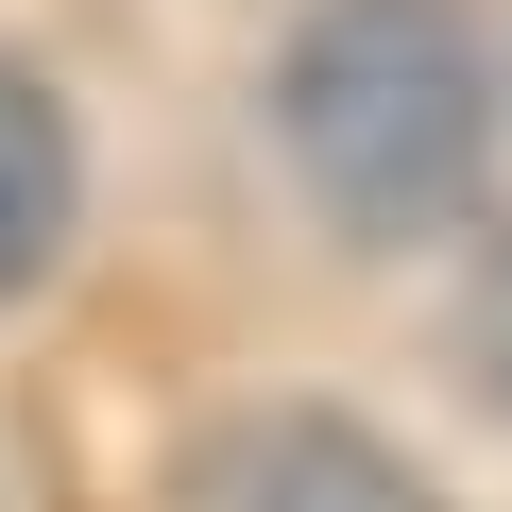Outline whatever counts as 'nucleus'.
<instances>
[{
  "label": "nucleus",
  "mask_w": 512,
  "mask_h": 512,
  "mask_svg": "<svg viewBox=\"0 0 512 512\" xmlns=\"http://www.w3.org/2000/svg\"><path fill=\"white\" fill-rule=\"evenodd\" d=\"M274 137L342 239H444L495 154V69L461 0H325L274 69Z\"/></svg>",
  "instance_id": "1"
},
{
  "label": "nucleus",
  "mask_w": 512,
  "mask_h": 512,
  "mask_svg": "<svg viewBox=\"0 0 512 512\" xmlns=\"http://www.w3.org/2000/svg\"><path fill=\"white\" fill-rule=\"evenodd\" d=\"M69 205H86V154H69L52 86L0 69V291H35L52 256H69Z\"/></svg>",
  "instance_id": "3"
},
{
  "label": "nucleus",
  "mask_w": 512,
  "mask_h": 512,
  "mask_svg": "<svg viewBox=\"0 0 512 512\" xmlns=\"http://www.w3.org/2000/svg\"><path fill=\"white\" fill-rule=\"evenodd\" d=\"M461 376L512 410V222L478 239V274H461Z\"/></svg>",
  "instance_id": "4"
},
{
  "label": "nucleus",
  "mask_w": 512,
  "mask_h": 512,
  "mask_svg": "<svg viewBox=\"0 0 512 512\" xmlns=\"http://www.w3.org/2000/svg\"><path fill=\"white\" fill-rule=\"evenodd\" d=\"M205 512H444V495H427L376 427H342V410H274V427L222 444Z\"/></svg>",
  "instance_id": "2"
}]
</instances>
